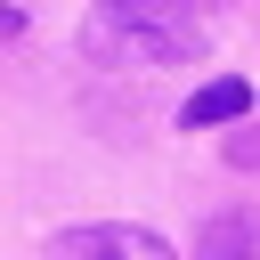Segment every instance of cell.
Segmentation results:
<instances>
[{"instance_id":"obj_1","label":"cell","mask_w":260,"mask_h":260,"mask_svg":"<svg viewBox=\"0 0 260 260\" xmlns=\"http://www.w3.org/2000/svg\"><path fill=\"white\" fill-rule=\"evenodd\" d=\"M89 41L114 49V57H138V65L187 57V49L203 41V0H98Z\"/></svg>"},{"instance_id":"obj_2","label":"cell","mask_w":260,"mask_h":260,"mask_svg":"<svg viewBox=\"0 0 260 260\" xmlns=\"http://www.w3.org/2000/svg\"><path fill=\"white\" fill-rule=\"evenodd\" d=\"M49 260H171V252H162V236H146V228L98 219V228H65V236H49Z\"/></svg>"},{"instance_id":"obj_3","label":"cell","mask_w":260,"mask_h":260,"mask_svg":"<svg viewBox=\"0 0 260 260\" xmlns=\"http://www.w3.org/2000/svg\"><path fill=\"white\" fill-rule=\"evenodd\" d=\"M252 114V81L244 73H211L187 106H179V130H219V122H244Z\"/></svg>"},{"instance_id":"obj_4","label":"cell","mask_w":260,"mask_h":260,"mask_svg":"<svg viewBox=\"0 0 260 260\" xmlns=\"http://www.w3.org/2000/svg\"><path fill=\"white\" fill-rule=\"evenodd\" d=\"M195 260H260V211H211L195 236Z\"/></svg>"},{"instance_id":"obj_5","label":"cell","mask_w":260,"mask_h":260,"mask_svg":"<svg viewBox=\"0 0 260 260\" xmlns=\"http://www.w3.org/2000/svg\"><path fill=\"white\" fill-rule=\"evenodd\" d=\"M228 154H236V162H244V171H260V122H252V130H244V138H228Z\"/></svg>"}]
</instances>
